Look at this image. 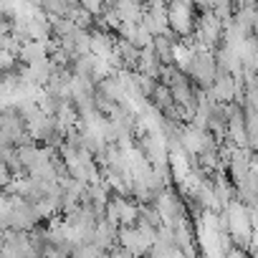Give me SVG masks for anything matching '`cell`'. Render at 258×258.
I'll return each mask as SVG.
<instances>
[{
  "instance_id": "13",
  "label": "cell",
  "mask_w": 258,
  "mask_h": 258,
  "mask_svg": "<svg viewBox=\"0 0 258 258\" xmlns=\"http://www.w3.org/2000/svg\"><path fill=\"white\" fill-rule=\"evenodd\" d=\"M13 175H11V170H8V165H6V160L3 157H0V190H3L6 187V182L11 180Z\"/></svg>"
},
{
  "instance_id": "4",
  "label": "cell",
  "mask_w": 258,
  "mask_h": 258,
  "mask_svg": "<svg viewBox=\"0 0 258 258\" xmlns=\"http://www.w3.org/2000/svg\"><path fill=\"white\" fill-rule=\"evenodd\" d=\"M167 26H170V31H175V33H177V38L190 36V33H192V28H195L192 6L182 3V0L167 3Z\"/></svg>"
},
{
  "instance_id": "3",
  "label": "cell",
  "mask_w": 258,
  "mask_h": 258,
  "mask_svg": "<svg viewBox=\"0 0 258 258\" xmlns=\"http://www.w3.org/2000/svg\"><path fill=\"white\" fill-rule=\"evenodd\" d=\"M223 36V21L213 13V11H203V16L195 21L192 28V38L203 46V48H215L220 43Z\"/></svg>"
},
{
  "instance_id": "12",
  "label": "cell",
  "mask_w": 258,
  "mask_h": 258,
  "mask_svg": "<svg viewBox=\"0 0 258 258\" xmlns=\"http://www.w3.org/2000/svg\"><path fill=\"white\" fill-rule=\"evenodd\" d=\"M16 58H18V56L8 53L6 48H0V71H8V69H13V66H16Z\"/></svg>"
},
{
  "instance_id": "8",
  "label": "cell",
  "mask_w": 258,
  "mask_h": 258,
  "mask_svg": "<svg viewBox=\"0 0 258 258\" xmlns=\"http://www.w3.org/2000/svg\"><path fill=\"white\" fill-rule=\"evenodd\" d=\"M46 46L43 41H36V38H28L26 43H21V51H18V58L23 63H31V61H38V58H46Z\"/></svg>"
},
{
  "instance_id": "2",
  "label": "cell",
  "mask_w": 258,
  "mask_h": 258,
  "mask_svg": "<svg viewBox=\"0 0 258 258\" xmlns=\"http://www.w3.org/2000/svg\"><path fill=\"white\" fill-rule=\"evenodd\" d=\"M215 71H218V63H215V56H213V48H203L198 46L185 66V74L200 86V89H210L213 79H215Z\"/></svg>"
},
{
  "instance_id": "15",
  "label": "cell",
  "mask_w": 258,
  "mask_h": 258,
  "mask_svg": "<svg viewBox=\"0 0 258 258\" xmlns=\"http://www.w3.org/2000/svg\"><path fill=\"white\" fill-rule=\"evenodd\" d=\"M8 147H13V145H11V142H8V140L3 137V135H0V155H3V152H6Z\"/></svg>"
},
{
  "instance_id": "14",
  "label": "cell",
  "mask_w": 258,
  "mask_h": 258,
  "mask_svg": "<svg viewBox=\"0 0 258 258\" xmlns=\"http://www.w3.org/2000/svg\"><path fill=\"white\" fill-rule=\"evenodd\" d=\"M16 6H18V0H0V13H6L11 18V13L16 11Z\"/></svg>"
},
{
  "instance_id": "1",
  "label": "cell",
  "mask_w": 258,
  "mask_h": 258,
  "mask_svg": "<svg viewBox=\"0 0 258 258\" xmlns=\"http://www.w3.org/2000/svg\"><path fill=\"white\" fill-rule=\"evenodd\" d=\"M225 228H228V235H230V240L233 243H238L243 250H245V245H248V240H250V235H253V230H255V223H253V218H250V210H248V205L243 203V200H230L228 205H225Z\"/></svg>"
},
{
  "instance_id": "11",
  "label": "cell",
  "mask_w": 258,
  "mask_h": 258,
  "mask_svg": "<svg viewBox=\"0 0 258 258\" xmlns=\"http://www.w3.org/2000/svg\"><path fill=\"white\" fill-rule=\"evenodd\" d=\"M132 43H135L137 48H145V46H150V43H152V33H150L142 23H137V33H135Z\"/></svg>"
},
{
  "instance_id": "6",
  "label": "cell",
  "mask_w": 258,
  "mask_h": 258,
  "mask_svg": "<svg viewBox=\"0 0 258 258\" xmlns=\"http://www.w3.org/2000/svg\"><path fill=\"white\" fill-rule=\"evenodd\" d=\"M111 48H114V41H111V36H109L106 28H104V31H94V33H89V53L106 58V56L111 53Z\"/></svg>"
},
{
  "instance_id": "7",
  "label": "cell",
  "mask_w": 258,
  "mask_h": 258,
  "mask_svg": "<svg viewBox=\"0 0 258 258\" xmlns=\"http://www.w3.org/2000/svg\"><path fill=\"white\" fill-rule=\"evenodd\" d=\"M114 205H116V213H119V225H135L137 223V215H140V205L129 203L126 195H116L111 198Z\"/></svg>"
},
{
  "instance_id": "5",
  "label": "cell",
  "mask_w": 258,
  "mask_h": 258,
  "mask_svg": "<svg viewBox=\"0 0 258 258\" xmlns=\"http://www.w3.org/2000/svg\"><path fill=\"white\" fill-rule=\"evenodd\" d=\"M116 240L129 255H142L150 250V240L140 233L137 225H119L116 228Z\"/></svg>"
},
{
  "instance_id": "9",
  "label": "cell",
  "mask_w": 258,
  "mask_h": 258,
  "mask_svg": "<svg viewBox=\"0 0 258 258\" xmlns=\"http://www.w3.org/2000/svg\"><path fill=\"white\" fill-rule=\"evenodd\" d=\"M116 46V51H119V56H121V61H124V66L126 69H137V61H140V48L135 46V43H129V41H116L114 43Z\"/></svg>"
},
{
  "instance_id": "10",
  "label": "cell",
  "mask_w": 258,
  "mask_h": 258,
  "mask_svg": "<svg viewBox=\"0 0 258 258\" xmlns=\"http://www.w3.org/2000/svg\"><path fill=\"white\" fill-rule=\"evenodd\" d=\"M152 99H155V106L160 109V111H165V109H170L175 101H172V94H170V86L167 84H155V89H152V94H150Z\"/></svg>"
}]
</instances>
